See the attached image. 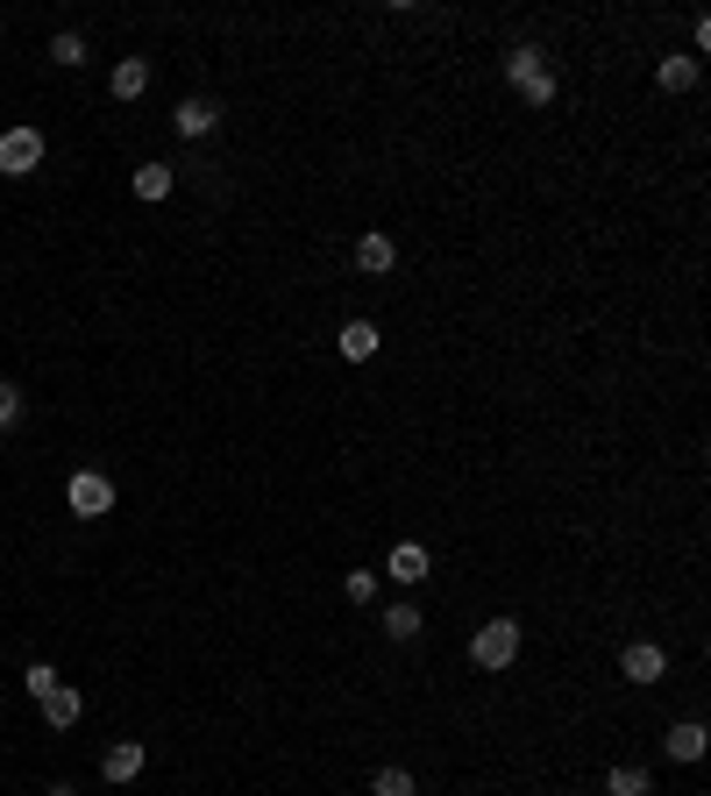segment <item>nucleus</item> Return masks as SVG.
<instances>
[{"label":"nucleus","mask_w":711,"mask_h":796,"mask_svg":"<svg viewBox=\"0 0 711 796\" xmlns=\"http://www.w3.org/2000/svg\"><path fill=\"white\" fill-rule=\"evenodd\" d=\"M108 86H114V100H143L149 93V57H121Z\"/></svg>","instance_id":"obj_12"},{"label":"nucleus","mask_w":711,"mask_h":796,"mask_svg":"<svg viewBox=\"0 0 711 796\" xmlns=\"http://www.w3.org/2000/svg\"><path fill=\"white\" fill-rule=\"evenodd\" d=\"M385 576H391V583H427V576H434V562H427V548H420V540H406V548H391V562H385Z\"/></svg>","instance_id":"obj_7"},{"label":"nucleus","mask_w":711,"mask_h":796,"mask_svg":"<svg viewBox=\"0 0 711 796\" xmlns=\"http://www.w3.org/2000/svg\"><path fill=\"white\" fill-rule=\"evenodd\" d=\"M22 683H29V697H43V690H57V669H51V662H29Z\"/></svg>","instance_id":"obj_21"},{"label":"nucleus","mask_w":711,"mask_h":796,"mask_svg":"<svg viewBox=\"0 0 711 796\" xmlns=\"http://www.w3.org/2000/svg\"><path fill=\"white\" fill-rule=\"evenodd\" d=\"M377 341H385V335H377V321H349V327L335 335V349L349 356V363H370V356H377Z\"/></svg>","instance_id":"obj_11"},{"label":"nucleus","mask_w":711,"mask_h":796,"mask_svg":"<svg viewBox=\"0 0 711 796\" xmlns=\"http://www.w3.org/2000/svg\"><path fill=\"white\" fill-rule=\"evenodd\" d=\"M506 79L520 86V93L534 100V108H548V100H555V71H548V51H534V43H520V51L506 57Z\"/></svg>","instance_id":"obj_1"},{"label":"nucleus","mask_w":711,"mask_h":796,"mask_svg":"<svg viewBox=\"0 0 711 796\" xmlns=\"http://www.w3.org/2000/svg\"><path fill=\"white\" fill-rule=\"evenodd\" d=\"M100 775H108V783H135V775H143V740H114L108 754H100Z\"/></svg>","instance_id":"obj_8"},{"label":"nucleus","mask_w":711,"mask_h":796,"mask_svg":"<svg viewBox=\"0 0 711 796\" xmlns=\"http://www.w3.org/2000/svg\"><path fill=\"white\" fill-rule=\"evenodd\" d=\"M655 86H662V93H690V86H698V57H662Z\"/></svg>","instance_id":"obj_14"},{"label":"nucleus","mask_w":711,"mask_h":796,"mask_svg":"<svg viewBox=\"0 0 711 796\" xmlns=\"http://www.w3.org/2000/svg\"><path fill=\"white\" fill-rule=\"evenodd\" d=\"M662 669H669V654L647 648V640H633V648L619 654V675H626V683H662Z\"/></svg>","instance_id":"obj_6"},{"label":"nucleus","mask_w":711,"mask_h":796,"mask_svg":"<svg viewBox=\"0 0 711 796\" xmlns=\"http://www.w3.org/2000/svg\"><path fill=\"white\" fill-rule=\"evenodd\" d=\"M370 789H377V796H413V775H406V769H377Z\"/></svg>","instance_id":"obj_20"},{"label":"nucleus","mask_w":711,"mask_h":796,"mask_svg":"<svg viewBox=\"0 0 711 796\" xmlns=\"http://www.w3.org/2000/svg\"><path fill=\"white\" fill-rule=\"evenodd\" d=\"M51 65H86V36H79V29H65V36H51Z\"/></svg>","instance_id":"obj_16"},{"label":"nucleus","mask_w":711,"mask_h":796,"mask_svg":"<svg viewBox=\"0 0 711 796\" xmlns=\"http://www.w3.org/2000/svg\"><path fill=\"white\" fill-rule=\"evenodd\" d=\"M43 164V128H8L0 135V171L8 178H29Z\"/></svg>","instance_id":"obj_4"},{"label":"nucleus","mask_w":711,"mask_h":796,"mask_svg":"<svg viewBox=\"0 0 711 796\" xmlns=\"http://www.w3.org/2000/svg\"><path fill=\"white\" fill-rule=\"evenodd\" d=\"M171 186H178L171 164H143V171H135V200H164Z\"/></svg>","instance_id":"obj_15"},{"label":"nucleus","mask_w":711,"mask_h":796,"mask_svg":"<svg viewBox=\"0 0 711 796\" xmlns=\"http://www.w3.org/2000/svg\"><path fill=\"white\" fill-rule=\"evenodd\" d=\"M385 634H391V640H413V634H420V612H413V605H391V612H385Z\"/></svg>","instance_id":"obj_18"},{"label":"nucleus","mask_w":711,"mask_h":796,"mask_svg":"<svg viewBox=\"0 0 711 796\" xmlns=\"http://www.w3.org/2000/svg\"><path fill=\"white\" fill-rule=\"evenodd\" d=\"M391 264H399V243H391L385 228H370V235L356 243V270H370V278H385Z\"/></svg>","instance_id":"obj_9"},{"label":"nucleus","mask_w":711,"mask_h":796,"mask_svg":"<svg viewBox=\"0 0 711 796\" xmlns=\"http://www.w3.org/2000/svg\"><path fill=\"white\" fill-rule=\"evenodd\" d=\"M342 591H349L356 605H370V597H377V569H349V576H342Z\"/></svg>","instance_id":"obj_19"},{"label":"nucleus","mask_w":711,"mask_h":796,"mask_svg":"<svg viewBox=\"0 0 711 796\" xmlns=\"http://www.w3.org/2000/svg\"><path fill=\"white\" fill-rule=\"evenodd\" d=\"M214 122H221V108H214V100H200V93H192V100H178V114H171V128L186 135V143L214 135Z\"/></svg>","instance_id":"obj_5"},{"label":"nucleus","mask_w":711,"mask_h":796,"mask_svg":"<svg viewBox=\"0 0 711 796\" xmlns=\"http://www.w3.org/2000/svg\"><path fill=\"white\" fill-rule=\"evenodd\" d=\"M51 796H79V789H71V783H57V789H51Z\"/></svg>","instance_id":"obj_23"},{"label":"nucleus","mask_w":711,"mask_h":796,"mask_svg":"<svg viewBox=\"0 0 711 796\" xmlns=\"http://www.w3.org/2000/svg\"><path fill=\"white\" fill-rule=\"evenodd\" d=\"M470 654H477V669H512V654H520V626H512V619H491V626H477Z\"/></svg>","instance_id":"obj_2"},{"label":"nucleus","mask_w":711,"mask_h":796,"mask_svg":"<svg viewBox=\"0 0 711 796\" xmlns=\"http://www.w3.org/2000/svg\"><path fill=\"white\" fill-rule=\"evenodd\" d=\"M65 505H71L79 519H100V513H114V484H108L100 470H79V477L65 484Z\"/></svg>","instance_id":"obj_3"},{"label":"nucleus","mask_w":711,"mask_h":796,"mask_svg":"<svg viewBox=\"0 0 711 796\" xmlns=\"http://www.w3.org/2000/svg\"><path fill=\"white\" fill-rule=\"evenodd\" d=\"M604 789H612V796H647V769H612V775H604Z\"/></svg>","instance_id":"obj_17"},{"label":"nucleus","mask_w":711,"mask_h":796,"mask_svg":"<svg viewBox=\"0 0 711 796\" xmlns=\"http://www.w3.org/2000/svg\"><path fill=\"white\" fill-rule=\"evenodd\" d=\"M43 718H51V726L57 732H65V726H79V711H86V704H79V690H71V683H57V690H43Z\"/></svg>","instance_id":"obj_10"},{"label":"nucleus","mask_w":711,"mask_h":796,"mask_svg":"<svg viewBox=\"0 0 711 796\" xmlns=\"http://www.w3.org/2000/svg\"><path fill=\"white\" fill-rule=\"evenodd\" d=\"M14 419H22V392H14V384H0V427H14Z\"/></svg>","instance_id":"obj_22"},{"label":"nucleus","mask_w":711,"mask_h":796,"mask_svg":"<svg viewBox=\"0 0 711 796\" xmlns=\"http://www.w3.org/2000/svg\"><path fill=\"white\" fill-rule=\"evenodd\" d=\"M704 740H711V732L698 726V718H684V726H669V740H662V747H669V761H698Z\"/></svg>","instance_id":"obj_13"}]
</instances>
